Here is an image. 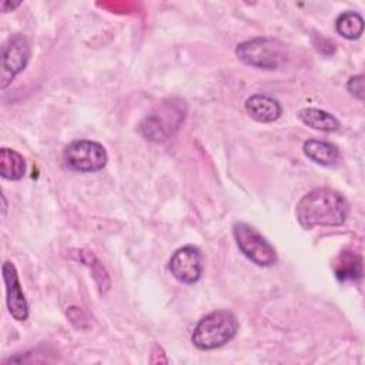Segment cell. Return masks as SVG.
I'll return each instance as SVG.
<instances>
[{"mask_svg": "<svg viewBox=\"0 0 365 365\" xmlns=\"http://www.w3.org/2000/svg\"><path fill=\"white\" fill-rule=\"evenodd\" d=\"M348 202L342 194L332 188L321 187L305 194L297 204V220L304 228L338 227L348 217Z\"/></svg>", "mask_w": 365, "mask_h": 365, "instance_id": "1", "label": "cell"}, {"mask_svg": "<svg viewBox=\"0 0 365 365\" xmlns=\"http://www.w3.org/2000/svg\"><path fill=\"white\" fill-rule=\"evenodd\" d=\"M238 331V321L230 311H214L198 321L191 335L194 346L210 351L225 345Z\"/></svg>", "mask_w": 365, "mask_h": 365, "instance_id": "2", "label": "cell"}, {"mask_svg": "<svg viewBox=\"0 0 365 365\" xmlns=\"http://www.w3.org/2000/svg\"><path fill=\"white\" fill-rule=\"evenodd\" d=\"M237 57L248 66L265 70H274L282 66L288 58L285 44L271 37H257L237 46Z\"/></svg>", "mask_w": 365, "mask_h": 365, "instance_id": "3", "label": "cell"}, {"mask_svg": "<svg viewBox=\"0 0 365 365\" xmlns=\"http://www.w3.org/2000/svg\"><path fill=\"white\" fill-rule=\"evenodd\" d=\"M232 234L242 254L259 267H271L277 262L274 247L250 224L235 222Z\"/></svg>", "mask_w": 365, "mask_h": 365, "instance_id": "4", "label": "cell"}, {"mask_svg": "<svg viewBox=\"0 0 365 365\" xmlns=\"http://www.w3.org/2000/svg\"><path fill=\"white\" fill-rule=\"evenodd\" d=\"M184 104L181 101H171L160 107L155 113L145 117L140 124V133L150 141L167 140L184 120Z\"/></svg>", "mask_w": 365, "mask_h": 365, "instance_id": "5", "label": "cell"}, {"mask_svg": "<svg viewBox=\"0 0 365 365\" xmlns=\"http://www.w3.org/2000/svg\"><path fill=\"white\" fill-rule=\"evenodd\" d=\"M66 164L76 171L96 173L104 168L107 163V153L104 147L96 141L77 140L64 150Z\"/></svg>", "mask_w": 365, "mask_h": 365, "instance_id": "6", "label": "cell"}, {"mask_svg": "<svg viewBox=\"0 0 365 365\" xmlns=\"http://www.w3.org/2000/svg\"><path fill=\"white\" fill-rule=\"evenodd\" d=\"M30 58V46L21 34H13L1 47L0 87L6 88L24 70Z\"/></svg>", "mask_w": 365, "mask_h": 365, "instance_id": "7", "label": "cell"}, {"mask_svg": "<svg viewBox=\"0 0 365 365\" xmlns=\"http://www.w3.org/2000/svg\"><path fill=\"white\" fill-rule=\"evenodd\" d=\"M168 268L180 282L194 284L202 274V254L194 245L181 247L170 258Z\"/></svg>", "mask_w": 365, "mask_h": 365, "instance_id": "8", "label": "cell"}, {"mask_svg": "<svg viewBox=\"0 0 365 365\" xmlns=\"http://www.w3.org/2000/svg\"><path fill=\"white\" fill-rule=\"evenodd\" d=\"M1 271L6 285V302L9 312L16 321H24L29 317V305L19 281L17 269L10 261H6Z\"/></svg>", "mask_w": 365, "mask_h": 365, "instance_id": "9", "label": "cell"}, {"mask_svg": "<svg viewBox=\"0 0 365 365\" xmlns=\"http://www.w3.org/2000/svg\"><path fill=\"white\" fill-rule=\"evenodd\" d=\"M245 110L258 123H272L279 118L282 108L279 103L264 94H254L245 101Z\"/></svg>", "mask_w": 365, "mask_h": 365, "instance_id": "10", "label": "cell"}, {"mask_svg": "<svg viewBox=\"0 0 365 365\" xmlns=\"http://www.w3.org/2000/svg\"><path fill=\"white\" fill-rule=\"evenodd\" d=\"M305 155L317 164L331 167L339 161V150L327 141L308 140L304 143Z\"/></svg>", "mask_w": 365, "mask_h": 365, "instance_id": "11", "label": "cell"}, {"mask_svg": "<svg viewBox=\"0 0 365 365\" xmlns=\"http://www.w3.org/2000/svg\"><path fill=\"white\" fill-rule=\"evenodd\" d=\"M26 173V161L23 155L11 148L0 150V175L6 180L17 181Z\"/></svg>", "mask_w": 365, "mask_h": 365, "instance_id": "12", "label": "cell"}, {"mask_svg": "<svg viewBox=\"0 0 365 365\" xmlns=\"http://www.w3.org/2000/svg\"><path fill=\"white\" fill-rule=\"evenodd\" d=\"M298 117L304 124L319 131H336L339 128V121L324 110L304 108L298 113Z\"/></svg>", "mask_w": 365, "mask_h": 365, "instance_id": "13", "label": "cell"}, {"mask_svg": "<svg viewBox=\"0 0 365 365\" xmlns=\"http://www.w3.org/2000/svg\"><path fill=\"white\" fill-rule=\"evenodd\" d=\"M334 271L341 281L358 279L362 274L361 258L352 252H342L334 262Z\"/></svg>", "mask_w": 365, "mask_h": 365, "instance_id": "14", "label": "cell"}, {"mask_svg": "<svg viewBox=\"0 0 365 365\" xmlns=\"http://www.w3.org/2000/svg\"><path fill=\"white\" fill-rule=\"evenodd\" d=\"M335 27L342 37L348 40H355V38H359L362 34L364 20L358 13L345 11L336 19Z\"/></svg>", "mask_w": 365, "mask_h": 365, "instance_id": "15", "label": "cell"}, {"mask_svg": "<svg viewBox=\"0 0 365 365\" xmlns=\"http://www.w3.org/2000/svg\"><path fill=\"white\" fill-rule=\"evenodd\" d=\"M346 88L354 97H356L358 100H364V76L359 74V76L351 77L346 84Z\"/></svg>", "mask_w": 365, "mask_h": 365, "instance_id": "16", "label": "cell"}]
</instances>
